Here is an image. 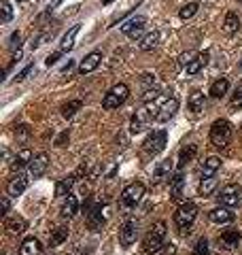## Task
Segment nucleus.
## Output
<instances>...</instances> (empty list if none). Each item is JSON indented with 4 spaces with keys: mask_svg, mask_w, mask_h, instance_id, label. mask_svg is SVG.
I'll list each match as a JSON object with an SVG mask.
<instances>
[{
    "mask_svg": "<svg viewBox=\"0 0 242 255\" xmlns=\"http://www.w3.org/2000/svg\"><path fill=\"white\" fill-rule=\"evenodd\" d=\"M198 9H200V4H198V2H187V4L183 6V9L179 11V17L183 19V22H187V19H191L193 15H196Z\"/></svg>",
    "mask_w": 242,
    "mask_h": 255,
    "instance_id": "obj_36",
    "label": "nucleus"
},
{
    "mask_svg": "<svg viewBox=\"0 0 242 255\" xmlns=\"http://www.w3.org/2000/svg\"><path fill=\"white\" fill-rule=\"evenodd\" d=\"M87 225L93 232H100L104 227V217H102V204L91 206L90 213H87Z\"/></svg>",
    "mask_w": 242,
    "mask_h": 255,
    "instance_id": "obj_13",
    "label": "nucleus"
},
{
    "mask_svg": "<svg viewBox=\"0 0 242 255\" xmlns=\"http://www.w3.org/2000/svg\"><path fill=\"white\" fill-rule=\"evenodd\" d=\"M66 238H68V227L60 225V227H56V230H53V234H51V238H49V247H58V245H62Z\"/></svg>",
    "mask_w": 242,
    "mask_h": 255,
    "instance_id": "obj_33",
    "label": "nucleus"
},
{
    "mask_svg": "<svg viewBox=\"0 0 242 255\" xmlns=\"http://www.w3.org/2000/svg\"><path fill=\"white\" fill-rule=\"evenodd\" d=\"M72 185H75V174L60 179L58 183H56V196H66V193L72 190Z\"/></svg>",
    "mask_w": 242,
    "mask_h": 255,
    "instance_id": "obj_32",
    "label": "nucleus"
},
{
    "mask_svg": "<svg viewBox=\"0 0 242 255\" xmlns=\"http://www.w3.org/2000/svg\"><path fill=\"white\" fill-rule=\"evenodd\" d=\"M72 66H75V62H72V60H68V64H66V66H64V68H62V70H64V72H68V70L72 68Z\"/></svg>",
    "mask_w": 242,
    "mask_h": 255,
    "instance_id": "obj_49",
    "label": "nucleus"
},
{
    "mask_svg": "<svg viewBox=\"0 0 242 255\" xmlns=\"http://www.w3.org/2000/svg\"><path fill=\"white\" fill-rule=\"evenodd\" d=\"M147 111L151 113V119L157 124H164L168 119L174 117V113L179 111V98L177 96H166L161 94L159 98H155L153 102L147 104Z\"/></svg>",
    "mask_w": 242,
    "mask_h": 255,
    "instance_id": "obj_1",
    "label": "nucleus"
},
{
    "mask_svg": "<svg viewBox=\"0 0 242 255\" xmlns=\"http://www.w3.org/2000/svg\"><path fill=\"white\" fill-rule=\"evenodd\" d=\"M136 236H138V223L134 219H127L119 230V243L123 247H130L136 243Z\"/></svg>",
    "mask_w": 242,
    "mask_h": 255,
    "instance_id": "obj_9",
    "label": "nucleus"
},
{
    "mask_svg": "<svg viewBox=\"0 0 242 255\" xmlns=\"http://www.w3.org/2000/svg\"><path fill=\"white\" fill-rule=\"evenodd\" d=\"M221 168V159L217 156H212V158H208L204 164H202V168H200V174H202V179H206V177H214V172H217Z\"/></svg>",
    "mask_w": 242,
    "mask_h": 255,
    "instance_id": "obj_21",
    "label": "nucleus"
},
{
    "mask_svg": "<svg viewBox=\"0 0 242 255\" xmlns=\"http://www.w3.org/2000/svg\"><path fill=\"white\" fill-rule=\"evenodd\" d=\"M198 217V206L196 202H185L179 206V211L174 213V225H177V230L181 236H185V234H189L191 230V223L196 221Z\"/></svg>",
    "mask_w": 242,
    "mask_h": 255,
    "instance_id": "obj_2",
    "label": "nucleus"
},
{
    "mask_svg": "<svg viewBox=\"0 0 242 255\" xmlns=\"http://www.w3.org/2000/svg\"><path fill=\"white\" fill-rule=\"evenodd\" d=\"M151 122H153V119H151V113L147 111V109H140V111H136V115L132 117V122H130V132H132V134L145 132L147 128H149Z\"/></svg>",
    "mask_w": 242,
    "mask_h": 255,
    "instance_id": "obj_10",
    "label": "nucleus"
},
{
    "mask_svg": "<svg viewBox=\"0 0 242 255\" xmlns=\"http://www.w3.org/2000/svg\"><path fill=\"white\" fill-rule=\"evenodd\" d=\"M198 58V53L196 51H187V53H181V58H179V64L181 66H187V64H191L193 60Z\"/></svg>",
    "mask_w": 242,
    "mask_h": 255,
    "instance_id": "obj_41",
    "label": "nucleus"
},
{
    "mask_svg": "<svg viewBox=\"0 0 242 255\" xmlns=\"http://www.w3.org/2000/svg\"><path fill=\"white\" fill-rule=\"evenodd\" d=\"M19 255H43V247H40V243L34 236H30L19 247Z\"/></svg>",
    "mask_w": 242,
    "mask_h": 255,
    "instance_id": "obj_19",
    "label": "nucleus"
},
{
    "mask_svg": "<svg viewBox=\"0 0 242 255\" xmlns=\"http://www.w3.org/2000/svg\"><path fill=\"white\" fill-rule=\"evenodd\" d=\"M77 213H79V200H77V196L68 193V196L64 198V202H62L60 215H62V219H72Z\"/></svg>",
    "mask_w": 242,
    "mask_h": 255,
    "instance_id": "obj_17",
    "label": "nucleus"
},
{
    "mask_svg": "<svg viewBox=\"0 0 242 255\" xmlns=\"http://www.w3.org/2000/svg\"><path fill=\"white\" fill-rule=\"evenodd\" d=\"M143 196H145V185L134 181V183H130L123 191H121V204L132 209V206H136L140 200H143Z\"/></svg>",
    "mask_w": 242,
    "mask_h": 255,
    "instance_id": "obj_6",
    "label": "nucleus"
},
{
    "mask_svg": "<svg viewBox=\"0 0 242 255\" xmlns=\"http://www.w3.org/2000/svg\"><path fill=\"white\" fill-rule=\"evenodd\" d=\"M232 109H242V85L236 90V94H234V98H232Z\"/></svg>",
    "mask_w": 242,
    "mask_h": 255,
    "instance_id": "obj_42",
    "label": "nucleus"
},
{
    "mask_svg": "<svg viewBox=\"0 0 242 255\" xmlns=\"http://www.w3.org/2000/svg\"><path fill=\"white\" fill-rule=\"evenodd\" d=\"M81 106H83V102H81V100H70V102H64L62 104V117L64 119H72L77 115V111H81Z\"/></svg>",
    "mask_w": 242,
    "mask_h": 255,
    "instance_id": "obj_31",
    "label": "nucleus"
},
{
    "mask_svg": "<svg viewBox=\"0 0 242 255\" xmlns=\"http://www.w3.org/2000/svg\"><path fill=\"white\" fill-rule=\"evenodd\" d=\"M145 24H147V17L145 15H136V17H132V19H127V22H123V26H121V32H123V34H130V32H134V30H143Z\"/></svg>",
    "mask_w": 242,
    "mask_h": 255,
    "instance_id": "obj_22",
    "label": "nucleus"
},
{
    "mask_svg": "<svg viewBox=\"0 0 242 255\" xmlns=\"http://www.w3.org/2000/svg\"><path fill=\"white\" fill-rule=\"evenodd\" d=\"M174 253H177V249H174V245H170V249L166 251V255H174Z\"/></svg>",
    "mask_w": 242,
    "mask_h": 255,
    "instance_id": "obj_50",
    "label": "nucleus"
},
{
    "mask_svg": "<svg viewBox=\"0 0 242 255\" xmlns=\"http://www.w3.org/2000/svg\"><path fill=\"white\" fill-rule=\"evenodd\" d=\"M9 213H11V200H9V196H4L2 198V215L6 217Z\"/></svg>",
    "mask_w": 242,
    "mask_h": 255,
    "instance_id": "obj_47",
    "label": "nucleus"
},
{
    "mask_svg": "<svg viewBox=\"0 0 242 255\" xmlns=\"http://www.w3.org/2000/svg\"><path fill=\"white\" fill-rule=\"evenodd\" d=\"M66 140H68V130L60 134V138L56 140V145H58V147H64V145H66Z\"/></svg>",
    "mask_w": 242,
    "mask_h": 255,
    "instance_id": "obj_48",
    "label": "nucleus"
},
{
    "mask_svg": "<svg viewBox=\"0 0 242 255\" xmlns=\"http://www.w3.org/2000/svg\"><path fill=\"white\" fill-rule=\"evenodd\" d=\"M170 172H172V159H164V162L157 164L155 172H153V179H155V181H161V179H166Z\"/></svg>",
    "mask_w": 242,
    "mask_h": 255,
    "instance_id": "obj_34",
    "label": "nucleus"
},
{
    "mask_svg": "<svg viewBox=\"0 0 242 255\" xmlns=\"http://www.w3.org/2000/svg\"><path fill=\"white\" fill-rule=\"evenodd\" d=\"M79 30H81V26H79V24H77V26H72V28L64 34L62 43H60V49H62V51H70L72 47H75V38H77V34H79Z\"/></svg>",
    "mask_w": 242,
    "mask_h": 255,
    "instance_id": "obj_26",
    "label": "nucleus"
},
{
    "mask_svg": "<svg viewBox=\"0 0 242 255\" xmlns=\"http://www.w3.org/2000/svg\"><path fill=\"white\" fill-rule=\"evenodd\" d=\"M227 90H230V81H227L225 77H221L217 79V81H212L211 85V96L212 98H221V96H225Z\"/></svg>",
    "mask_w": 242,
    "mask_h": 255,
    "instance_id": "obj_27",
    "label": "nucleus"
},
{
    "mask_svg": "<svg viewBox=\"0 0 242 255\" xmlns=\"http://www.w3.org/2000/svg\"><path fill=\"white\" fill-rule=\"evenodd\" d=\"M127 96H130V87H127L125 83H117L113 85L109 92L104 94V100H102V106L106 111H113V109H119L121 104L127 100Z\"/></svg>",
    "mask_w": 242,
    "mask_h": 255,
    "instance_id": "obj_5",
    "label": "nucleus"
},
{
    "mask_svg": "<svg viewBox=\"0 0 242 255\" xmlns=\"http://www.w3.org/2000/svg\"><path fill=\"white\" fill-rule=\"evenodd\" d=\"M26 190H28V179H26L24 174H17V177H13V179L9 181V185H6V191H9V196H13V198L22 196Z\"/></svg>",
    "mask_w": 242,
    "mask_h": 255,
    "instance_id": "obj_16",
    "label": "nucleus"
},
{
    "mask_svg": "<svg viewBox=\"0 0 242 255\" xmlns=\"http://www.w3.org/2000/svg\"><path fill=\"white\" fill-rule=\"evenodd\" d=\"M30 162H32V153H30V149H22L15 158H13L11 168H13V170H22L24 166H30Z\"/></svg>",
    "mask_w": 242,
    "mask_h": 255,
    "instance_id": "obj_23",
    "label": "nucleus"
},
{
    "mask_svg": "<svg viewBox=\"0 0 242 255\" xmlns=\"http://www.w3.org/2000/svg\"><path fill=\"white\" fill-rule=\"evenodd\" d=\"M62 53H64V51H56V53H51V56H47L45 64H47V66H53V64H58V60L62 58Z\"/></svg>",
    "mask_w": 242,
    "mask_h": 255,
    "instance_id": "obj_45",
    "label": "nucleus"
},
{
    "mask_svg": "<svg viewBox=\"0 0 242 255\" xmlns=\"http://www.w3.org/2000/svg\"><path fill=\"white\" fill-rule=\"evenodd\" d=\"M166 145H168V134H166V130H155V132H151L149 136H147V140H145V151L151 153V156H157V153H161V151L166 149Z\"/></svg>",
    "mask_w": 242,
    "mask_h": 255,
    "instance_id": "obj_7",
    "label": "nucleus"
},
{
    "mask_svg": "<svg viewBox=\"0 0 242 255\" xmlns=\"http://www.w3.org/2000/svg\"><path fill=\"white\" fill-rule=\"evenodd\" d=\"M30 134H32V130H30L28 124H19V126L15 128V138H17V140H28Z\"/></svg>",
    "mask_w": 242,
    "mask_h": 255,
    "instance_id": "obj_37",
    "label": "nucleus"
},
{
    "mask_svg": "<svg viewBox=\"0 0 242 255\" xmlns=\"http://www.w3.org/2000/svg\"><path fill=\"white\" fill-rule=\"evenodd\" d=\"M187 106H189V111L193 113V115H200L202 111H204V106H206V98H204V94L202 92H191L189 94V100H187Z\"/></svg>",
    "mask_w": 242,
    "mask_h": 255,
    "instance_id": "obj_18",
    "label": "nucleus"
},
{
    "mask_svg": "<svg viewBox=\"0 0 242 255\" xmlns=\"http://www.w3.org/2000/svg\"><path fill=\"white\" fill-rule=\"evenodd\" d=\"M211 249H208V240L206 238H200L196 243V249H193V255H208Z\"/></svg>",
    "mask_w": 242,
    "mask_h": 255,
    "instance_id": "obj_38",
    "label": "nucleus"
},
{
    "mask_svg": "<svg viewBox=\"0 0 242 255\" xmlns=\"http://www.w3.org/2000/svg\"><path fill=\"white\" fill-rule=\"evenodd\" d=\"M58 2H62V0H58Z\"/></svg>",
    "mask_w": 242,
    "mask_h": 255,
    "instance_id": "obj_52",
    "label": "nucleus"
},
{
    "mask_svg": "<svg viewBox=\"0 0 242 255\" xmlns=\"http://www.w3.org/2000/svg\"><path fill=\"white\" fill-rule=\"evenodd\" d=\"M172 181V190H170V196L172 200H181L183 196V185H185V179H183V170H179L174 177L170 179Z\"/></svg>",
    "mask_w": 242,
    "mask_h": 255,
    "instance_id": "obj_25",
    "label": "nucleus"
},
{
    "mask_svg": "<svg viewBox=\"0 0 242 255\" xmlns=\"http://www.w3.org/2000/svg\"><path fill=\"white\" fill-rule=\"evenodd\" d=\"M240 238H242V234L238 227H230V230H225V232H221V245L225 247V249H236L238 243H240Z\"/></svg>",
    "mask_w": 242,
    "mask_h": 255,
    "instance_id": "obj_15",
    "label": "nucleus"
},
{
    "mask_svg": "<svg viewBox=\"0 0 242 255\" xmlns=\"http://www.w3.org/2000/svg\"><path fill=\"white\" fill-rule=\"evenodd\" d=\"M0 6H2V22L9 24L11 19H13V9H11L9 0H2V2H0Z\"/></svg>",
    "mask_w": 242,
    "mask_h": 255,
    "instance_id": "obj_39",
    "label": "nucleus"
},
{
    "mask_svg": "<svg viewBox=\"0 0 242 255\" xmlns=\"http://www.w3.org/2000/svg\"><path fill=\"white\" fill-rule=\"evenodd\" d=\"M109 2H111V0H104V4H109Z\"/></svg>",
    "mask_w": 242,
    "mask_h": 255,
    "instance_id": "obj_51",
    "label": "nucleus"
},
{
    "mask_svg": "<svg viewBox=\"0 0 242 255\" xmlns=\"http://www.w3.org/2000/svg\"><path fill=\"white\" fill-rule=\"evenodd\" d=\"M26 219H22V217H6L4 219V227L6 230H11L13 234H22L24 230H26Z\"/></svg>",
    "mask_w": 242,
    "mask_h": 255,
    "instance_id": "obj_30",
    "label": "nucleus"
},
{
    "mask_svg": "<svg viewBox=\"0 0 242 255\" xmlns=\"http://www.w3.org/2000/svg\"><path fill=\"white\" fill-rule=\"evenodd\" d=\"M19 45H22V34H19V32H13L11 38H9V47L11 49H17Z\"/></svg>",
    "mask_w": 242,
    "mask_h": 255,
    "instance_id": "obj_43",
    "label": "nucleus"
},
{
    "mask_svg": "<svg viewBox=\"0 0 242 255\" xmlns=\"http://www.w3.org/2000/svg\"><path fill=\"white\" fill-rule=\"evenodd\" d=\"M219 202L223 204V206H238L240 204V200H242V193H240V187L238 185H234V183H230V185H225L223 190H221V193H219Z\"/></svg>",
    "mask_w": 242,
    "mask_h": 255,
    "instance_id": "obj_8",
    "label": "nucleus"
},
{
    "mask_svg": "<svg viewBox=\"0 0 242 255\" xmlns=\"http://www.w3.org/2000/svg\"><path fill=\"white\" fill-rule=\"evenodd\" d=\"M214 190H217V179H214V177H206V179L200 181L198 191L202 193V196H211Z\"/></svg>",
    "mask_w": 242,
    "mask_h": 255,
    "instance_id": "obj_35",
    "label": "nucleus"
},
{
    "mask_svg": "<svg viewBox=\"0 0 242 255\" xmlns=\"http://www.w3.org/2000/svg\"><path fill=\"white\" fill-rule=\"evenodd\" d=\"M140 83H143V85H153V83H155V75H151V72H145V75L140 77Z\"/></svg>",
    "mask_w": 242,
    "mask_h": 255,
    "instance_id": "obj_46",
    "label": "nucleus"
},
{
    "mask_svg": "<svg viewBox=\"0 0 242 255\" xmlns=\"http://www.w3.org/2000/svg\"><path fill=\"white\" fill-rule=\"evenodd\" d=\"M32 70H34V64H28V66H26V68H24L22 72H17V75H15V81H24V79L28 77Z\"/></svg>",
    "mask_w": 242,
    "mask_h": 255,
    "instance_id": "obj_44",
    "label": "nucleus"
},
{
    "mask_svg": "<svg viewBox=\"0 0 242 255\" xmlns=\"http://www.w3.org/2000/svg\"><path fill=\"white\" fill-rule=\"evenodd\" d=\"M234 134V126L227 119H217L211 128V143L214 147H227Z\"/></svg>",
    "mask_w": 242,
    "mask_h": 255,
    "instance_id": "obj_4",
    "label": "nucleus"
},
{
    "mask_svg": "<svg viewBox=\"0 0 242 255\" xmlns=\"http://www.w3.org/2000/svg\"><path fill=\"white\" fill-rule=\"evenodd\" d=\"M206 62H208V53H198V58L193 60L191 64H187V66H185L187 75H198V72L206 66Z\"/></svg>",
    "mask_w": 242,
    "mask_h": 255,
    "instance_id": "obj_28",
    "label": "nucleus"
},
{
    "mask_svg": "<svg viewBox=\"0 0 242 255\" xmlns=\"http://www.w3.org/2000/svg\"><path fill=\"white\" fill-rule=\"evenodd\" d=\"M196 153H198V145H185L183 149L179 151L177 168H179V170H183V168H185V164H187V162H191V159L196 158Z\"/></svg>",
    "mask_w": 242,
    "mask_h": 255,
    "instance_id": "obj_20",
    "label": "nucleus"
},
{
    "mask_svg": "<svg viewBox=\"0 0 242 255\" xmlns=\"http://www.w3.org/2000/svg\"><path fill=\"white\" fill-rule=\"evenodd\" d=\"M208 219L212 221V223H232L234 221V213L230 211V206H217V209H212L208 213Z\"/></svg>",
    "mask_w": 242,
    "mask_h": 255,
    "instance_id": "obj_14",
    "label": "nucleus"
},
{
    "mask_svg": "<svg viewBox=\"0 0 242 255\" xmlns=\"http://www.w3.org/2000/svg\"><path fill=\"white\" fill-rule=\"evenodd\" d=\"M47 166H49V156L43 151V153H36L34 158H32V162H30V177H43L45 170H47Z\"/></svg>",
    "mask_w": 242,
    "mask_h": 255,
    "instance_id": "obj_12",
    "label": "nucleus"
},
{
    "mask_svg": "<svg viewBox=\"0 0 242 255\" xmlns=\"http://www.w3.org/2000/svg\"><path fill=\"white\" fill-rule=\"evenodd\" d=\"M223 28L227 34H236V32L240 30V15L236 11H230L225 15V24H223Z\"/></svg>",
    "mask_w": 242,
    "mask_h": 255,
    "instance_id": "obj_24",
    "label": "nucleus"
},
{
    "mask_svg": "<svg viewBox=\"0 0 242 255\" xmlns=\"http://www.w3.org/2000/svg\"><path fill=\"white\" fill-rule=\"evenodd\" d=\"M17 2H22V0H17Z\"/></svg>",
    "mask_w": 242,
    "mask_h": 255,
    "instance_id": "obj_53",
    "label": "nucleus"
},
{
    "mask_svg": "<svg viewBox=\"0 0 242 255\" xmlns=\"http://www.w3.org/2000/svg\"><path fill=\"white\" fill-rule=\"evenodd\" d=\"M157 43H159V32H149L147 36L140 38L138 47H140V51H151L157 47Z\"/></svg>",
    "mask_w": 242,
    "mask_h": 255,
    "instance_id": "obj_29",
    "label": "nucleus"
},
{
    "mask_svg": "<svg viewBox=\"0 0 242 255\" xmlns=\"http://www.w3.org/2000/svg\"><path fill=\"white\" fill-rule=\"evenodd\" d=\"M161 94H159V90H155V87H151V90H147L145 94H143V102L145 104H149V102H153L155 98H159Z\"/></svg>",
    "mask_w": 242,
    "mask_h": 255,
    "instance_id": "obj_40",
    "label": "nucleus"
},
{
    "mask_svg": "<svg viewBox=\"0 0 242 255\" xmlns=\"http://www.w3.org/2000/svg\"><path fill=\"white\" fill-rule=\"evenodd\" d=\"M166 234H168V225H166V221H157L155 225H153V230L145 236V251L147 253H157L161 247H166L164 245V240H166Z\"/></svg>",
    "mask_w": 242,
    "mask_h": 255,
    "instance_id": "obj_3",
    "label": "nucleus"
},
{
    "mask_svg": "<svg viewBox=\"0 0 242 255\" xmlns=\"http://www.w3.org/2000/svg\"><path fill=\"white\" fill-rule=\"evenodd\" d=\"M100 62H102V53H100V51H91L90 56H85L83 60H81L77 72H79V75H90V72H93L98 68Z\"/></svg>",
    "mask_w": 242,
    "mask_h": 255,
    "instance_id": "obj_11",
    "label": "nucleus"
}]
</instances>
